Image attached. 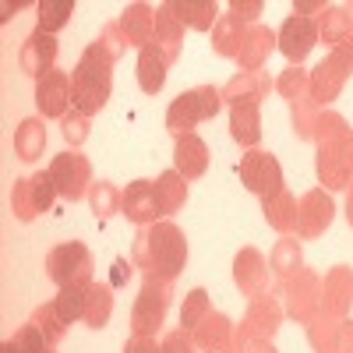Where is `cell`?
Wrapping results in <instances>:
<instances>
[{
  "label": "cell",
  "mask_w": 353,
  "mask_h": 353,
  "mask_svg": "<svg viewBox=\"0 0 353 353\" xmlns=\"http://www.w3.org/2000/svg\"><path fill=\"white\" fill-rule=\"evenodd\" d=\"M110 57L113 53L103 50V46L85 50L81 64L71 74V99H74L81 117L96 113L106 103V96H110Z\"/></svg>",
  "instance_id": "obj_1"
},
{
  "label": "cell",
  "mask_w": 353,
  "mask_h": 353,
  "mask_svg": "<svg viewBox=\"0 0 353 353\" xmlns=\"http://www.w3.org/2000/svg\"><path fill=\"white\" fill-rule=\"evenodd\" d=\"M184 258H188V244L181 237V230L163 223V226H152L149 233L138 237V261L152 272V279H170L184 269Z\"/></svg>",
  "instance_id": "obj_2"
},
{
  "label": "cell",
  "mask_w": 353,
  "mask_h": 353,
  "mask_svg": "<svg viewBox=\"0 0 353 353\" xmlns=\"http://www.w3.org/2000/svg\"><path fill=\"white\" fill-rule=\"evenodd\" d=\"M219 110V92L216 88H194V92H188V96H181L173 106H170V131L181 138V134H188L198 121H205V117H212Z\"/></svg>",
  "instance_id": "obj_3"
},
{
  "label": "cell",
  "mask_w": 353,
  "mask_h": 353,
  "mask_svg": "<svg viewBox=\"0 0 353 353\" xmlns=\"http://www.w3.org/2000/svg\"><path fill=\"white\" fill-rule=\"evenodd\" d=\"M50 276L61 286H88V272H92V258L81 244H64L50 251Z\"/></svg>",
  "instance_id": "obj_4"
},
{
  "label": "cell",
  "mask_w": 353,
  "mask_h": 353,
  "mask_svg": "<svg viewBox=\"0 0 353 353\" xmlns=\"http://www.w3.org/2000/svg\"><path fill=\"white\" fill-rule=\"evenodd\" d=\"M241 181L248 184V191L254 194H265L272 198L283 191V173H279V163L269 156V152H248L244 163H241Z\"/></svg>",
  "instance_id": "obj_5"
},
{
  "label": "cell",
  "mask_w": 353,
  "mask_h": 353,
  "mask_svg": "<svg viewBox=\"0 0 353 353\" xmlns=\"http://www.w3.org/2000/svg\"><path fill=\"white\" fill-rule=\"evenodd\" d=\"M50 181L53 188L61 191L64 198H81L85 194V184H88V163L78 156V152H64L57 156V163L50 166Z\"/></svg>",
  "instance_id": "obj_6"
},
{
  "label": "cell",
  "mask_w": 353,
  "mask_h": 353,
  "mask_svg": "<svg viewBox=\"0 0 353 353\" xmlns=\"http://www.w3.org/2000/svg\"><path fill=\"white\" fill-rule=\"evenodd\" d=\"M163 311H166V286L159 279H149L145 290H141V297H138V304H134V332L149 336L152 329H159Z\"/></svg>",
  "instance_id": "obj_7"
},
{
  "label": "cell",
  "mask_w": 353,
  "mask_h": 353,
  "mask_svg": "<svg viewBox=\"0 0 353 353\" xmlns=\"http://www.w3.org/2000/svg\"><path fill=\"white\" fill-rule=\"evenodd\" d=\"M53 181H50V173H36V176H28V181L18 184L14 191V205H18V216L21 219H32L36 212L50 209V201H53Z\"/></svg>",
  "instance_id": "obj_8"
},
{
  "label": "cell",
  "mask_w": 353,
  "mask_h": 353,
  "mask_svg": "<svg viewBox=\"0 0 353 353\" xmlns=\"http://www.w3.org/2000/svg\"><path fill=\"white\" fill-rule=\"evenodd\" d=\"M36 103H39V110L46 117H61L64 106L71 103V81H68V74L64 71L43 74L39 85H36Z\"/></svg>",
  "instance_id": "obj_9"
},
{
  "label": "cell",
  "mask_w": 353,
  "mask_h": 353,
  "mask_svg": "<svg viewBox=\"0 0 353 353\" xmlns=\"http://www.w3.org/2000/svg\"><path fill=\"white\" fill-rule=\"evenodd\" d=\"M314 39H318V28H314V21L311 18H290L286 25H283V32H279V43H283V53L290 57V61H304L307 57V50L314 46Z\"/></svg>",
  "instance_id": "obj_10"
},
{
  "label": "cell",
  "mask_w": 353,
  "mask_h": 353,
  "mask_svg": "<svg viewBox=\"0 0 353 353\" xmlns=\"http://www.w3.org/2000/svg\"><path fill=\"white\" fill-rule=\"evenodd\" d=\"M53 57H57V43H53V36L43 32V28H36V32L28 36L25 50H21V68H25L28 74L43 78V74H50Z\"/></svg>",
  "instance_id": "obj_11"
},
{
  "label": "cell",
  "mask_w": 353,
  "mask_h": 353,
  "mask_svg": "<svg viewBox=\"0 0 353 353\" xmlns=\"http://www.w3.org/2000/svg\"><path fill=\"white\" fill-rule=\"evenodd\" d=\"M121 209H124V216L134 219V223H149V219L163 216V212H159V205H156V191H152V184H145V181H134V184L121 194Z\"/></svg>",
  "instance_id": "obj_12"
},
{
  "label": "cell",
  "mask_w": 353,
  "mask_h": 353,
  "mask_svg": "<svg viewBox=\"0 0 353 353\" xmlns=\"http://www.w3.org/2000/svg\"><path fill=\"white\" fill-rule=\"evenodd\" d=\"M329 223H332V201L321 191L307 194L301 201V209H297V230L304 233V237H314V233H321Z\"/></svg>",
  "instance_id": "obj_13"
},
{
  "label": "cell",
  "mask_w": 353,
  "mask_h": 353,
  "mask_svg": "<svg viewBox=\"0 0 353 353\" xmlns=\"http://www.w3.org/2000/svg\"><path fill=\"white\" fill-rule=\"evenodd\" d=\"M138 81L149 96H156L163 81H166V57L159 53V46H141V57H138Z\"/></svg>",
  "instance_id": "obj_14"
},
{
  "label": "cell",
  "mask_w": 353,
  "mask_h": 353,
  "mask_svg": "<svg viewBox=\"0 0 353 353\" xmlns=\"http://www.w3.org/2000/svg\"><path fill=\"white\" fill-rule=\"evenodd\" d=\"M205 163H209V156H205V141L201 138H194V134L176 138V170H181L184 176L205 173Z\"/></svg>",
  "instance_id": "obj_15"
},
{
  "label": "cell",
  "mask_w": 353,
  "mask_h": 353,
  "mask_svg": "<svg viewBox=\"0 0 353 353\" xmlns=\"http://www.w3.org/2000/svg\"><path fill=\"white\" fill-rule=\"evenodd\" d=\"M152 191H156V205H159V212H163V216H166V212H176V209L184 205V198H188L184 181H181V176H176L173 170L159 176V181L152 184Z\"/></svg>",
  "instance_id": "obj_16"
},
{
  "label": "cell",
  "mask_w": 353,
  "mask_h": 353,
  "mask_svg": "<svg viewBox=\"0 0 353 353\" xmlns=\"http://www.w3.org/2000/svg\"><path fill=\"white\" fill-rule=\"evenodd\" d=\"M156 32V14H149L145 4H134L124 11V36L138 46H149V36Z\"/></svg>",
  "instance_id": "obj_17"
},
{
  "label": "cell",
  "mask_w": 353,
  "mask_h": 353,
  "mask_svg": "<svg viewBox=\"0 0 353 353\" xmlns=\"http://www.w3.org/2000/svg\"><path fill=\"white\" fill-rule=\"evenodd\" d=\"M343 64L336 61V57H329L325 64H318L314 68V78H311V88H314V96L318 99H332L336 96V88L343 85Z\"/></svg>",
  "instance_id": "obj_18"
},
{
  "label": "cell",
  "mask_w": 353,
  "mask_h": 353,
  "mask_svg": "<svg viewBox=\"0 0 353 353\" xmlns=\"http://www.w3.org/2000/svg\"><path fill=\"white\" fill-rule=\"evenodd\" d=\"M272 43H276V36H272V32H265V28H251V32L241 39V50H237L241 64L258 68V64H261V57L272 50Z\"/></svg>",
  "instance_id": "obj_19"
},
{
  "label": "cell",
  "mask_w": 353,
  "mask_h": 353,
  "mask_svg": "<svg viewBox=\"0 0 353 353\" xmlns=\"http://www.w3.org/2000/svg\"><path fill=\"white\" fill-rule=\"evenodd\" d=\"M43 145H46V131H43L39 121H25V124L18 128V134H14V149H18L21 159H36V156L43 152Z\"/></svg>",
  "instance_id": "obj_20"
},
{
  "label": "cell",
  "mask_w": 353,
  "mask_h": 353,
  "mask_svg": "<svg viewBox=\"0 0 353 353\" xmlns=\"http://www.w3.org/2000/svg\"><path fill=\"white\" fill-rule=\"evenodd\" d=\"M53 307L61 311L64 321L85 318V307H88V286H61V297H57Z\"/></svg>",
  "instance_id": "obj_21"
},
{
  "label": "cell",
  "mask_w": 353,
  "mask_h": 353,
  "mask_svg": "<svg viewBox=\"0 0 353 353\" xmlns=\"http://www.w3.org/2000/svg\"><path fill=\"white\" fill-rule=\"evenodd\" d=\"M233 138L244 141V145L258 141V103L233 106Z\"/></svg>",
  "instance_id": "obj_22"
},
{
  "label": "cell",
  "mask_w": 353,
  "mask_h": 353,
  "mask_svg": "<svg viewBox=\"0 0 353 353\" xmlns=\"http://www.w3.org/2000/svg\"><path fill=\"white\" fill-rule=\"evenodd\" d=\"M110 307H113V297L106 286H88V307H85V318L92 329H103L106 318H110Z\"/></svg>",
  "instance_id": "obj_23"
},
{
  "label": "cell",
  "mask_w": 353,
  "mask_h": 353,
  "mask_svg": "<svg viewBox=\"0 0 353 353\" xmlns=\"http://www.w3.org/2000/svg\"><path fill=\"white\" fill-rule=\"evenodd\" d=\"M71 14H74L71 0H43L39 4V28L43 32H53V28H61Z\"/></svg>",
  "instance_id": "obj_24"
},
{
  "label": "cell",
  "mask_w": 353,
  "mask_h": 353,
  "mask_svg": "<svg viewBox=\"0 0 353 353\" xmlns=\"http://www.w3.org/2000/svg\"><path fill=\"white\" fill-rule=\"evenodd\" d=\"M290 209H297V205H293V198L290 194H272L269 201H265V216H269V223L272 226H279V230H286V226H297V219L293 216H286Z\"/></svg>",
  "instance_id": "obj_25"
},
{
  "label": "cell",
  "mask_w": 353,
  "mask_h": 353,
  "mask_svg": "<svg viewBox=\"0 0 353 353\" xmlns=\"http://www.w3.org/2000/svg\"><path fill=\"white\" fill-rule=\"evenodd\" d=\"M205 297H209L205 290H194L191 297H188L184 314H181V321H184L188 329H198V318H201V314H212V311H209V301H205Z\"/></svg>",
  "instance_id": "obj_26"
},
{
  "label": "cell",
  "mask_w": 353,
  "mask_h": 353,
  "mask_svg": "<svg viewBox=\"0 0 353 353\" xmlns=\"http://www.w3.org/2000/svg\"><path fill=\"white\" fill-rule=\"evenodd\" d=\"M43 339H46V336L32 325V329H25L21 336H14L8 346H11V353H50V350L43 346Z\"/></svg>",
  "instance_id": "obj_27"
},
{
  "label": "cell",
  "mask_w": 353,
  "mask_h": 353,
  "mask_svg": "<svg viewBox=\"0 0 353 353\" xmlns=\"http://www.w3.org/2000/svg\"><path fill=\"white\" fill-rule=\"evenodd\" d=\"M117 201H121V198H117V191L110 188V184H96L92 188V209H96V216H110V212H117Z\"/></svg>",
  "instance_id": "obj_28"
},
{
  "label": "cell",
  "mask_w": 353,
  "mask_h": 353,
  "mask_svg": "<svg viewBox=\"0 0 353 353\" xmlns=\"http://www.w3.org/2000/svg\"><path fill=\"white\" fill-rule=\"evenodd\" d=\"M36 321H39L36 329H39L46 339H61V332H64V325H68V321L61 318V311H57V307H46V311H39V318H36Z\"/></svg>",
  "instance_id": "obj_29"
},
{
  "label": "cell",
  "mask_w": 353,
  "mask_h": 353,
  "mask_svg": "<svg viewBox=\"0 0 353 353\" xmlns=\"http://www.w3.org/2000/svg\"><path fill=\"white\" fill-rule=\"evenodd\" d=\"M159 353H194V346H191V339L184 332H173V336H166Z\"/></svg>",
  "instance_id": "obj_30"
},
{
  "label": "cell",
  "mask_w": 353,
  "mask_h": 353,
  "mask_svg": "<svg viewBox=\"0 0 353 353\" xmlns=\"http://www.w3.org/2000/svg\"><path fill=\"white\" fill-rule=\"evenodd\" d=\"M124 353H159V350H156V343H152L149 336H134V339L128 343Z\"/></svg>",
  "instance_id": "obj_31"
},
{
  "label": "cell",
  "mask_w": 353,
  "mask_h": 353,
  "mask_svg": "<svg viewBox=\"0 0 353 353\" xmlns=\"http://www.w3.org/2000/svg\"><path fill=\"white\" fill-rule=\"evenodd\" d=\"M81 128H85L81 121H71V117H68V121H64V134H68V138H71V134H74V138H81V134H85Z\"/></svg>",
  "instance_id": "obj_32"
},
{
  "label": "cell",
  "mask_w": 353,
  "mask_h": 353,
  "mask_svg": "<svg viewBox=\"0 0 353 353\" xmlns=\"http://www.w3.org/2000/svg\"><path fill=\"white\" fill-rule=\"evenodd\" d=\"M350 223H353V191H350Z\"/></svg>",
  "instance_id": "obj_33"
},
{
  "label": "cell",
  "mask_w": 353,
  "mask_h": 353,
  "mask_svg": "<svg viewBox=\"0 0 353 353\" xmlns=\"http://www.w3.org/2000/svg\"><path fill=\"white\" fill-rule=\"evenodd\" d=\"M209 353H230V350H226V346H216V350H209Z\"/></svg>",
  "instance_id": "obj_34"
}]
</instances>
